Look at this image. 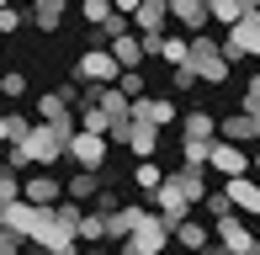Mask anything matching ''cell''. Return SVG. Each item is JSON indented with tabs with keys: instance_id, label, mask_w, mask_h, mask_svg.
I'll return each mask as SVG.
<instances>
[{
	"instance_id": "cell-41",
	"label": "cell",
	"mask_w": 260,
	"mask_h": 255,
	"mask_svg": "<svg viewBox=\"0 0 260 255\" xmlns=\"http://www.w3.org/2000/svg\"><path fill=\"white\" fill-rule=\"evenodd\" d=\"M0 6H11V0H0Z\"/></svg>"
},
{
	"instance_id": "cell-32",
	"label": "cell",
	"mask_w": 260,
	"mask_h": 255,
	"mask_svg": "<svg viewBox=\"0 0 260 255\" xmlns=\"http://www.w3.org/2000/svg\"><path fill=\"white\" fill-rule=\"evenodd\" d=\"M202 207H207L212 218H223V213H234V202H229V192H207V197H202Z\"/></svg>"
},
{
	"instance_id": "cell-2",
	"label": "cell",
	"mask_w": 260,
	"mask_h": 255,
	"mask_svg": "<svg viewBox=\"0 0 260 255\" xmlns=\"http://www.w3.org/2000/svg\"><path fill=\"white\" fill-rule=\"evenodd\" d=\"M197 69V80H207V85H223L229 80V53H223L218 38H207V32H191V59H186Z\"/></svg>"
},
{
	"instance_id": "cell-11",
	"label": "cell",
	"mask_w": 260,
	"mask_h": 255,
	"mask_svg": "<svg viewBox=\"0 0 260 255\" xmlns=\"http://www.w3.org/2000/svg\"><path fill=\"white\" fill-rule=\"evenodd\" d=\"M165 21H170V0H138L133 6V32H165Z\"/></svg>"
},
{
	"instance_id": "cell-25",
	"label": "cell",
	"mask_w": 260,
	"mask_h": 255,
	"mask_svg": "<svg viewBox=\"0 0 260 255\" xmlns=\"http://www.w3.org/2000/svg\"><path fill=\"white\" fill-rule=\"evenodd\" d=\"M207 11L223 21V27H234V21H239L244 11H250V0H207Z\"/></svg>"
},
{
	"instance_id": "cell-36",
	"label": "cell",
	"mask_w": 260,
	"mask_h": 255,
	"mask_svg": "<svg viewBox=\"0 0 260 255\" xmlns=\"http://www.w3.org/2000/svg\"><path fill=\"white\" fill-rule=\"evenodd\" d=\"M21 27V11H11V6H0V38H6V32H16Z\"/></svg>"
},
{
	"instance_id": "cell-5",
	"label": "cell",
	"mask_w": 260,
	"mask_h": 255,
	"mask_svg": "<svg viewBox=\"0 0 260 255\" xmlns=\"http://www.w3.org/2000/svg\"><path fill=\"white\" fill-rule=\"evenodd\" d=\"M106 144H112L106 133L75 128V133H69V160H75V165H85V170H101V165H106Z\"/></svg>"
},
{
	"instance_id": "cell-29",
	"label": "cell",
	"mask_w": 260,
	"mask_h": 255,
	"mask_svg": "<svg viewBox=\"0 0 260 255\" xmlns=\"http://www.w3.org/2000/svg\"><path fill=\"white\" fill-rule=\"evenodd\" d=\"M75 239H106V218H101V213H80Z\"/></svg>"
},
{
	"instance_id": "cell-42",
	"label": "cell",
	"mask_w": 260,
	"mask_h": 255,
	"mask_svg": "<svg viewBox=\"0 0 260 255\" xmlns=\"http://www.w3.org/2000/svg\"><path fill=\"white\" fill-rule=\"evenodd\" d=\"M255 117H260V112H255Z\"/></svg>"
},
{
	"instance_id": "cell-1",
	"label": "cell",
	"mask_w": 260,
	"mask_h": 255,
	"mask_svg": "<svg viewBox=\"0 0 260 255\" xmlns=\"http://www.w3.org/2000/svg\"><path fill=\"white\" fill-rule=\"evenodd\" d=\"M80 122H43V128H27V160L32 165H53V160L69 154V133H75Z\"/></svg>"
},
{
	"instance_id": "cell-3",
	"label": "cell",
	"mask_w": 260,
	"mask_h": 255,
	"mask_svg": "<svg viewBox=\"0 0 260 255\" xmlns=\"http://www.w3.org/2000/svg\"><path fill=\"white\" fill-rule=\"evenodd\" d=\"M165 239H170V224H165V213H138V224L122 234L127 255H154Z\"/></svg>"
},
{
	"instance_id": "cell-16",
	"label": "cell",
	"mask_w": 260,
	"mask_h": 255,
	"mask_svg": "<svg viewBox=\"0 0 260 255\" xmlns=\"http://www.w3.org/2000/svg\"><path fill=\"white\" fill-rule=\"evenodd\" d=\"M175 186H181V197H186V202H202V197H207V165H186V160H181V170H175Z\"/></svg>"
},
{
	"instance_id": "cell-26",
	"label": "cell",
	"mask_w": 260,
	"mask_h": 255,
	"mask_svg": "<svg viewBox=\"0 0 260 255\" xmlns=\"http://www.w3.org/2000/svg\"><path fill=\"white\" fill-rule=\"evenodd\" d=\"M27 117L21 112H0V144H16V138H27Z\"/></svg>"
},
{
	"instance_id": "cell-37",
	"label": "cell",
	"mask_w": 260,
	"mask_h": 255,
	"mask_svg": "<svg viewBox=\"0 0 260 255\" xmlns=\"http://www.w3.org/2000/svg\"><path fill=\"white\" fill-rule=\"evenodd\" d=\"M16 245H21V234L6 224V218H0V250H16Z\"/></svg>"
},
{
	"instance_id": "cell-24",
	"label": "cell",
	"mask_w": 260,
	"mask_h": 255,
	"mask_svg": "<svg viewBox=\"0 0 260 255\" xmlns=\"http://www.w3.org/2000/svg\"><path fill=\"white\" fill-rule=\"evenodd\" d=\"M181 133H191V138H218V117H212V112H191V117L181 122Z\"/></svg>"
},
{
	"instance_id": "cell-10",
	"label": "cell",
	"mask_w": 260,
	"mask_h": 255,
	"mask_svg": "<svg viewBox=\"0 0 260 255\" xmlns=\"http://www.w3.org/2000/svg\"><path fill=\"white\" fill-rule=\"evenodd\" d=\"M154 202H159V213H165V224H170V229L181 224L186 213H191V202H186V197H181V186H175L170 176H165L159 186H154Z\"/></svg>"
},
{
	"instance_id": "cell-15",
	"label": "cell",
	"mask_w": 260,
	"mask_h": 255,
	"mask_svg": "<svg viewBox=\"0 0 260 255\" xmlns=\"http://www.w3.org/2000/svg\"><path fill=\"white\" fill-rule=\"evenodd\" d=\"M144 32H133V27H127V32H117V38H112V59L117 64H122V69H138V64H144Z\"/></svg>"
},
{
	"instance_id": "cell-39",
	"label": "cell",
	"mask_w": 260,
	"mask_h": 255,
	"mask_svg": "<svg viewBox=\"0 0 260 255\" xmlns=\"http://www.w3.org/2000/svg\"><path fill=\"white\" fill-rule=\"evenodd\" d=\"M250 11H255V16H260V0H255V6H250Z\"/></svg>"
},
{
	"instance_id": "cell-18",
	"label": "cell",
	"mask_w": 260,
	"mask_h": 255,
	"mask_svg": "<svg viewBox=\"0 0 260 255\" xmlns=\"http://www.w3.org/2000/svg\"><path fill=\"white\" fill-rule=\"evenodd\" d=\"M218 239H223L229 250H255V234L239 224V213H223V218H218Z\"/></svg>"
},
{
	"instance_id": "cell-12",
	"label": "cell",
	"mask_w": 260,
	"mask_h": 255,
	"mask_svg": "<svg viewBox=\"0 0 260 255\" xmlns=\"http://www.w3.org/2000/svg\"><path fill=\"white\" fill-rule=\"evenodd\" d=\"M218 138H234V144H255V138H260V117L239 107L234 117H223V122H218Z\"/></svg>"
},
{
	"instance_id": "cell-14",
	"label": "cell",
	"mask_w": 260,
	"mask_h": 255,
	"mask_svg": "<svg viewBox=\"0 0 260 255\" xmlns=\"http://www.w3.org/2000/svg\"><path fill=\"white\" fill-rule=\"evenodd\" d=\"M170 21L186 32H202L212 21V11H207V0H170Z\"/></svg>"
},
{
	"instance_id": "cell-28",
	"label": "cell",
	"mask_w": 260,
	"mask_h": 255,
	"mask_svg": "<svg viewBox=\"0 0 260 255\" xmlns=\"http://www.w3.org/2000/svg\"><path fill=\"white\" fill-rule=\"evenodd\" d=\"M16 96H27V75L21 69H0V101H16Z\"/></svg>"
},
{
	"instance_id": "cell-6",
	"label": "cell",
	"mask_w": 260,
	"mask_h": 255,
	"mask_svg": "<svg viewBox=\"0 0 260 255\" xmlns=\"http://www.w3.org/2000/svg\"><path fill=\"white\" fill-rule=\"evenodd\" d=\"M117 69H122V64L112 59V48H90V53H80L75 80H80V85H112V80H117Z\"/></svg>"
},
{
	"instance_id": "cell-23",
	"label": "cell",
	"mask_w": 260,
	"mask_h": 255,
	"mask_svg": "<svg viewBox=\"0 0 260 255\" xmlns=\"http://www.w3.org/2000/svg\"><path fill=\"white\" fill-rule=\"evenodd\" d=\"M170 234H175V239H181V245H207V239H212V234H207V224H197V218H191V213H186V218H181V224H175V229H170Z\"/></svg>"
},
{
	"instance_id": "cell-9",
	"label": "cell",
	"mask_w": 260,
	"mask_h": 255,
	"mask_svg": "<svg viewBox=\"0 0 260 255\" xmlns=\"http://www.w3.org/2000/svg\"><path fill=\"white\" fill-rule=\"evenodd\" d=\"M229 202H234V213H244V218H260V181L244 170V176H229Z\"/></svg>"
},
{
	"instance_id": "cell-13",
	"label": "cell",
	"mask_w": 260,
	"mask_h": 255,
	"mask_svg": "<svg viewBox=\"0 0 260 255\" xmlns=\"http://www.w3.org/2000/svg\"><path fill=\"white\" fill-rule=\"evenodd\" d=\"M133 117L138 122H154V128H170L175 122V101H165V96H133Z\"/></svg>"
},
{
	"instance_id": "cell-20",
	"label": "cell",
	"mask_w": 260,
	"mask_h": 255,
	"mask_svg": "<svg viewBox=\"0 0 260 255\" xmlns=\"http://www.w3.org/2000/svg\"><path fill=\"white\" fill-rule=\"evenodd\" d=\"M38 117L43 122H69V96L64 90H43L38 96Z\"/></svg>"
},
{
	"instance_id": "cell-35",
	"label": "cell",
	"mask_w": 260,
	"mask_h": 255,
	"mask_svg": "<svg viewBox=\"0 0 260 255\" xmlns=\"http://www.w3.org/2000/svg\"><path fill=\"white\" fill-rule=\"evenodd\" d=\"M90 202H96V213H101V218H106V213H112V207H122V202H117V192H106V186H101L96 197H90Z\"/></svg>"
},
{
	"instance_id": "cell-31",
	"label": "cell",
	"mask_w": 260,
	"mask_h": 255,
	"mask_svg": "<svg viewBox=\"0 0 260 255\" xmlns=\"http://www.w3.org/2000/svg\"><path fill=\"white\" fill-rule=\"evenodd\" d=\"M117 85H122L127 96H144V85H149V80L138 75V69H117Z\"/></svg>"
},
{
	"instance_id": "cell-8",
	"label": "cell",
	"mask_w": 260,
	"mask_h": 255,
	"mask_svg": "<svg viewBox=\"0 0 260 255\" xmlns=\"http://www.w3.org/2000/svg\"><path fill=\"white\" fill-rule=\"evenodd\" d=\"M6 224L16 229L21 239H32L43 224H48V207H38V202H27V197H11L6 202Z\"/></svg>"
},
{
	"instance_id": "cell-21",
	"label": "cell",
	"mask_w": 260,
	"mask_h": 255,
	"mask_svg": "<svg viewBox=\"0 0 260 255\" xmlns=\"http://www.w3.org/2000/svg\"><path fill=\"white\" fill-rule=\"evenodd\" d=\"M138 213H144L138 202H127V207H112V213H106V234H112V239H122L127 229L138 224Z\"/></svg>"
},
{
	"instance_id": "cell-33",
	"label": "cell",
	"mask_w": 260,
	"mask_h": 255,
	"mask_svg": "<svg viewBox=\"0 0 260 255\" xmlns=\"http://www.w3.org/2000/svg\"><path fill=\"white\" fill-rule=\"evenodd\" d=\"M239 107H244V112H260V69L244 80V101H239Z\"/></svg>"
},
{
	"instance_id": "cell-17",
	"label": "cell",
	"mask_w": 260,
	"mask_h": 255,
	"mask_svg": "<svg viewBox=\"0 0 260 255\" xmlns=\"http://www.w3.org/2000/svg\"><path fill=\"white\" fill-rule=\"evenodd\" d=\"M21 197L38 202V207H53L58 197H64V186H58V181L48 176V165H43V176H27V181H21Z\"/></svg>"
},
{
	"instance_id": "cell-27",
	"label": "cell",
	"mask_w": 260,
	"mask_h": 255,
	"mask_svg": "<svg viewBox=\"0 0 260 255\" xmlns=\"http://www.w3.org/2000/svg\"><path fill=\"white\" fill-rule=\"evenodd\" d=\"M207 149H212V138H191V133H181V160H186V165H207Z\"/></svg>"
},
{
	"instance_id": "cell-22",
	"label": "cell",
	"mask_w": 260,
	"mask_h": 255,
	"mask_svg": "<svg viewBox=\"0 0 260 255\" xmlns=\"http://www.w3.org/2000/svg\"><path fill=\"white\" fill-rule=\"evenodd\" d=\"M32 21H38L43 32H53L58 21H64V0H32Z\"/></svg>"
},
{
	"instance_id": "cell-34",
	"label": "cell",
	"mask_w": 260,
	"mask_h": 255,
	"mask_svg": "<svg viewBox=\"0 0 260 255\" xmlns=\"http://www.w3.org/2000/svg\"><path fill=\"white\" fill-rule=\"evenodd\" d=\"M80 11H85V21L96 27V21H106V11H112V0H80Z\"/></svg>"
},
{
	"instance_id": "cell-19",
	"label": "cell",
	"mask_w": 260,
	"mask_h": 255,
	"mask_svg": "<svg viewBox=\"0 0 260 255\" xmlns=\"http://www.w3.org/2000/svg\"><path fill=\"white\" fill-rule=\"evenodd\" d=\"M96 192H101V176H96V170H85V165H80L75 176H69V186H64V197H75V202H90Z\"/></svg>"
},
{
	"instance_id": "cell-40",
	"label": "cell",
	"mask_w": 260,
	"mask_h": 255,
	"mask_svg": "<svg viewBox=\"0 0 260 255\" xmlns=\"http://www.w3.org/2000/svg\"><path fill=\"white\" fill-rule=\"evenodd\" d=\"M255 250H260V229H255Z\"/></svg>"
},
{
	"instance_id": "cell-4",
	"label": "cell",
	"mask_w": 260,
	"mask_h": 255,
	"mask_svg": "<svg viewBox=\"0 0 260 255\" xmlns=\"http://www.w3.org/2000/svg\"><path fill=\"white\" fill-rule=\"evenodd\" d=\"M223 53H229V59H260V16H255V11H244V16L229 27Z\"/></svg>"
},
{
	"instance_id": "cell-30",
	"label": "cell",
	"mask_w": 260,
	"mask_h": 255,
	"mask_svg": "<svg viewBox=\"0 0 260 255\" xmlns=\"http://www.w3.org/2000/svg\"><path fill=\"white\" fill-rule=\"evenodd\" d=\"M133 181H138V186H144V192H154L159 181H165V170L154 165V154H149V160H138V170H133Z\"/></svg>"
},
{
	"instance_id": "cell-38",
	"label": "cell",
	"mask_w": 260,
	"mask_h": 255,
	"mask_svg": "<svg viewBox=\"0 0 260 255\" xmlns=\"http://www.w3.org/2000/svg\"><path fill=\"white\" fill-rule=\"evenodd\" d=\"M250 170H260V138H255V160H250Z\"/></svg>"
},
{
	"instance_id": "cell-7",
	"label": "cell",
	"mask_w": 260,
	"mask_h": 255,
	"mask_svg": "<svg viewBox=\"0 0 260 255\" xmlns=\"http://www.w3.org/2000/svg\"><path fill=\"white\" fill-rule=\"evenodd\" d=\"M207 170H218L223 181H229V176H244V170H250L244 144H234V138H212V149H207Z\"/></svg>"
}]
</instances>
